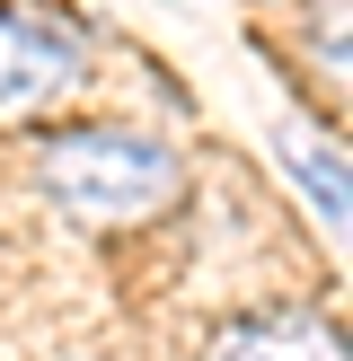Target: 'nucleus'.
<instances>
[{
  "label": "nucleus",
  "mask_w": 353,
  "mask_h": 361,
  "mask_svg": "<svg viewBox=\"0 0 353 361\" xmlns=\"http://www.w3.org/2000/svg\"><path fill=\"white\" fill-rule=\"evenodd\" d=\"M88 88V35L80 18L44 0H0V123L53 115L62 97Z\"/></svg>",
  "instance_id": "f03ea898"
},
{
  "label": "nucleus",
  "mask_w": 353,
  "mask_h": 361,
  "mask_svg": "<svg viewBox=\"0 0 353 361\" xmlns=\"http://www.w3.org/2000/svg\"><path fill=\"white\" fill-rule=\"evenodd\" d=\"M203 361H345V335L318 309H256V317H229L203 344Z\"/></svg>",
  "instance_id": "7ed1b4c3"
},
{
  "label": "nucleus",
  "mask_w": 353,
  "mask_h": 361,
  "mask_svg": "<svg viewBox=\"0 0 353 361\" xmlns=\"http://www.w3.org/2000/svg\"><path fill=\"white\" fill-rule=\"evenodd\" d=\"M282 159H292L300 185L318 194V212H327V221H345V168H335L327 150H309V133H282Z\"/></svg>",
  "instance_id": "20e7f679"
},
{
  "label": "nucleus",
  "mask_w": 353,
  "mask_h": 361,
  "mask_svg": "<svg viewBox=\"0 0 353 361\" xmlns=\"http://www.w3.org/2000/svg\"><path fill=\"white\" fill-rule=\"evenodd\" d=\"M35 185L71 212V221H97V229H133L159 221V212L186 194V159L150 133H53L35 150Z\"/></svg>",
  "instance_id": "f257e3e1"
}]
</instances>
